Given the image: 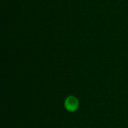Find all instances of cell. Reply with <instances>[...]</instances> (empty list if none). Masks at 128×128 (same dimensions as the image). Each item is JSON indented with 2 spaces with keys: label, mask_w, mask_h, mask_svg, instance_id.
Returning <instances> with one entry per match:
<instances>
[{
  "label": "cell",
  "mask_w": 128,
  "mask_h": 128,
  "mask_svg": "<svg viewBox=\"0 0 128 128\" xmlns=\"http://www.w3.org/2000/svg\"><path fill=\"white\" fill-rule=\"evenodd\" d=\"M64 107L69 112H75L79 108V100L74 96H69L64 100Z\"/></svg>",
  "instance_id": "obj_1"
}]
</instances>
